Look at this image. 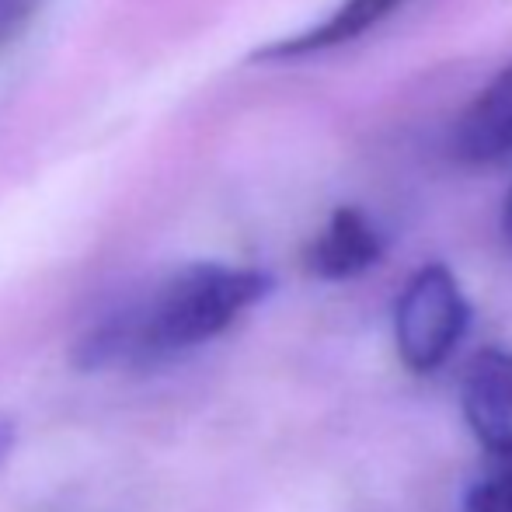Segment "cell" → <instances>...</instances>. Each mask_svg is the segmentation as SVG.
<instances>
[{
  "instance_id": "3",
  "label": "cell",
  "mask_w": 512,
  "mask_h": 512,
  "mask_svg": "<svg viewBox=\"0 0 512 512\" xmlns=\"http://www.w3.org/2000/svg\"><path fill=\"white\" fill-rule=\"evenodd\" d=\"M460 401L474 439L512 460V352L481 349L464 373Z\"/></svg>"
},
{
  "instance_id": "10",
  "label": "cell",
  "mask_w": 512,
  "mask_h": 512,
  "mask_svg": "<svg viewBox=\"0 0 512 512\" xmlns=\"http://www.w3.org/2000/svg\"><path fill=\"white\" fill-rule=\"evenodd\" d=\"M502 234H506V241L512 244V189H509L506 203H502Z\"/></svg>"
},
{
  "instance_id": "2",
  "label": "cell",
  "mask_w": 512,
  "mask_h": 512,
  "mask_svg": "<svg viewBox=\"0 0 512 512\" xmlns=\"http://www.w3.org/2000/svg\"><path fill=\"white\" fill-rule=\"evenodd\" d=\"M471 324V304L443 262H429L405 283L394 307V342L411 373H432L453 356Z\"/></svg>"
},
{
  "instance_id": "7",
  "label": "cell",
  "mask_w": 512,
  "mask_h": 512,
  "mask_svg": "<svg viewBox=\"0 0 512 512\" xmlns=\"http://www.w3.org/2000/svg\"><path fill=\"white\" fill-rule=\"evenodd\" d=\"M464 512H512V460L506 471L485 478L467 492Z\"/></svg>"
},
{
  "instance_id": "8",
  "label": "cell",
  "mask_w": 512,
  "mask_h": 512,
  "mask_svg": "<svg viewBox=\"0 0 512 512\" xmlns=\"http://www.w3.org/2000/svg\"><path fill=\"white\" fill-rule=\"evenodd\" d=\"M46 7V0H0V53L28 28V21Z\"/></svg>"
},
{
  "instance_id": "9",
  "label": "cell",
  "mask_w": 512,
  "mask_h": 512,
  "mask_svg": "<svg viewBox=\"0 0 512 512\" xmlns=\"http://www.w3.org/2000/svg\"><path fill=\"white\" fill-rule=\"evenodd\" d=\"M11 446H14V425L7 415H0V467H4L7 457H11Z\"/></svg>"
},
{
  "instance_id": "1",
  "label": "cell",
  "mask_w": 512,
  "mask_h": 512,
  "mask_svg": "<svg viewBox=\"0 0 512 512\" xmlns=\"http://www.w3.org/2000/svg\"><path fill=\"white\" fill-rule=\"evenodd\" d=\"M272 276L251 265L196 262L122 300L74 342V366L143 370L220 338L272 293Z\"/></svg>"
},
{
  "instance_id": "4",
  "label": "cell",
  "mask_w": 512,
  "mask_h": 512,
  "mask_svg": "<svg viewBox=\"0 0 512 512\" xmlns=\"http://www.w3.org/2000/svg\"><path fill=\"white\" fill-rule=\"evenodd\" d=\"M408 0H342L331 14H324L317 25H307L304 32H293L279 42H269L255 53V60L283 63V60H307L331 49H342L370 35L384 25L391 14H398Z\"/></svg>"
},
{
  "instance_id": "5",
  "label": "cell",
  "mask_w": 512,
  "mask_h": 512,
  "mask_svg": "<svg viewBox=\"0 0 512 512\" xmlns=\"http://www.w3.org/2000/svg\"><path fill=\"white\" fill-rule=\"evenodd\" d=\"M384 258V237L356 206H342L328 216L324 230L307 244V272L317 279H356Z\"/></svg>"
},
{
  "instance_id": "6",
  "label": "cell",
  "mask_w": 512,
  "mask_h": 512,
  "mask_svg": "<svg viewBox=\"0 0 512 512\" xmlns=\"http://www.w3.org/2000/svg\"><path fill=\"white\" fill-rule=\"evenodd\" d=\"M453 150L478 164L512 157V63L467 102L453 129Z\"/></svg>"
}]
</instances>
